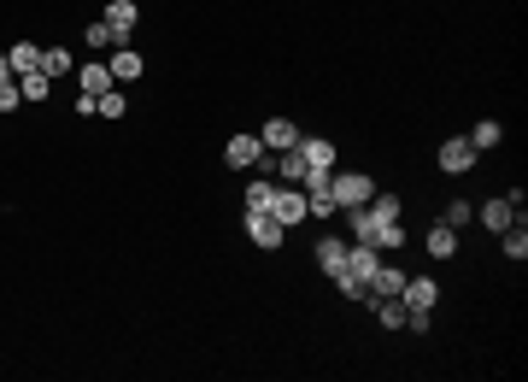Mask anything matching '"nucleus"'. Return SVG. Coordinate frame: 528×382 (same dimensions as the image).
<instances>
[{
  "label": "nucleus",
  "mask_w": 528,
  "mask_h": 382,
  "mask_svg": "<svg viewBox=\"0 0 528 382\" xmlns=\"http://www.w3.org/2000/svg\"><path fill=\"white\" fill-rule=\"evenodd\" d=\"M259 159H264L259 136H229V142H223V165L229 170H259Z\"/></svg>",
  "instance_id": "obj_7"
},
{
  "label": "nucleus",
  "mask_w": 528,
  "mask_h": 382,
  "mask_svg": "<svg viewBox=\"0 0 528 382\" xmlns=\"http://www.w3.org/2000/svg\"><path fill=\"white\" fill-rule=\"evenodd\" d=\"M329 188H334V206L347 212V206H364V200L375 195L370 170H329Z\"/></svg>",
  "instance_id": "obj_1"
},
{
  "label": "nucleus",
  "mask_w": 528,
  "mask_h": 382,
  "mask_svg": "<svg viewBox=\"0 0 528 382\" xmlns=\"http://www.w3.org/2000/svg\"><path fill=\"white\" fill-rule=\"evenodd\" d=\"M300 136H306V129L293 124V118H264L259 147H264V154H288V147H300Z\"/></svg>",
  "instance_id": "obj_4"
},
{
  "label": "nucleus",
  "mask_w": 528,
  "mask_h": 382,
  "mask_svg": "<svg viewBox=\"0 0 528 382\" xmlns=\"http://www.w3.org/2000/svg\"><path fill=\"white\" fill-rule=\"evenodd\" d=\"M83 42L95 47V54H111V47H118V36H111V24H106V18H95V24L83 29Z\"/></svg>",
  "instance_id": "obj_25"
},
{
  "label": "nucleus",
  "mask_w": 528,
  "mask_h": 382,
  "mask_svg": "<svg viewBox=\"0 0 528 382\" xmlns=\"http://www.w3.org/2000/svg\"><path fill=\"white\" fill-rule=\"evenodd\" d=\"M6 65H12V77L42 71V47H36V42H12V47H6Z\"/></svg>",
  "instance_id": "obj_16"
},
{
  "label": "nucleus",
  "mask_w": 528,
  "mask_h": 382,
  "mask_svg": "<svg viewBox=\"0 0 528 382\" xmlns=\"http://www.w3.org/2000/svg\"><path fill=\"white\" fill-rule=\"evenodd\" d=\"M334 218H347V241H370L375 236V218L364 212V206H347V212H334Z\"/></svg>",
  "instance_id": "obj_21"
},
{
  "label": "nucleus",
  "mask_w": 528,
  "mask_h": 382,
  "mask_svg": "<svg viewBox=\"0 0 528 382\" xmlns=\"http://www.w3.org/2000/svg\"><path fill=\"white\" fill-rule=\"evenodd\" d=\"M499 247H505V259H516V265L528 259V229H523V218H516L511 229H499Z\"/></svg>",
  "instance_id": "obj_22"
},
{
  "label": "nucleus",
  "mask_w": 528,
  "mask_h": 382,
  "mask_svg": "<svg viewBox=\"0 0 528 382\" xmlns=\"http://www.w3.org/2000/svg\"><path fill=\"white\" fill-rule=\"evenodd\" d=\"M270 218H276L282 229H293V224H306V188L300 183H276V195H270Z\"/></svg>",
  "instance_id": "obj_2"
},
{
  "label": "nucleus",
  "mask_w": 528,
  "mask_h": 382,
  "mask_svg": "<svg viewBox=\"0 0 528 382\" xmlns=\"http://www.w3.org/2000/svg\"><path fill=\"white\" fill-rule=\"evenodd\" d=\"M0 83H12V65H6V54H0Z\"/></svg>",
  "instance_id": "obj_30"
},
{
  "label": "nucleus",
  "mask_w": 528,
  "mask_h": 382,
  "mask_svg": "<svg viewBox=\"0 0 528 382\" xmlns=\"http://www.w3.org/2000/svg\"><path fill=\"white\" fill-rule=\"evenodd\" d=\"M24 106V95H18V83H0V112H18Z\"/></svg>",
  "instance_id": "obj_29"
},
{
  "label": "nucleus",
  "mask_w": 528,
  "mask_h": 382,
  "mask_svg": "<svg viewBox=\"0 0 528 382\" xmlns=\"http://www.w3.org/2000/svg\"><path fill=\"white\" fill-rule=\"evenodd\" d=\"M241 229H247V236L259 241L264 253H276L282 241H288V229H282V224H276V218H270V212H241Z\"/></svg>",
  "instance_id": "obj_6"
},
{
  "label": "nucleus",
  "mask_w": 528,
  "mask_h": 382,
  "mask_svg": "<svg viewBox=\"0 0 528 382\" xmlns=\"http://www.w3.org/2000/svg\"><path fill=\"white\" fill-rule=\"evenodd\" d=\"M77 83H83V95H106V88H118V83H111V71H106V59L77 65Z\"/></svg>",
  "instance_id": "obj_15"
},
{
  "label": "nucleus",
  "mask_w": 528,
  "mask_h": 382,
  "mask_svg": "<svg viewBox=\"0 0 528 382\" xmlns=\"http://www.w3.org/2000/svg\"><path fill=\"white\" fill-rule=\"evenodd\" d=\"M375 247H382V253H393V247H405V241H411V236H405V224H382V229H375Z\"/></svg>",
  "instance_id": "obj_26"
},
{
  "label": "nucleus",
  "mask_w": 528,
  "mask_h": 382,
  "mask_svg": "<svg viewBox=\"0 0 528 382\" xmlns=\"http://www.w3.org/2000/svg\"><path fill=\"white\" fill-rule=\"evenodd\" d=\"M370 306H375V324H382V329H405V318H411V306H405L400 295H393V300H370Z\"/></svg>",
  "instance_id": "obj_18"
},
{
  "label": "nucleus",
  "mask_w": 528,
  "mask_h": 382,
  "mask_svg": "<svg viewBox=\"0 0 528 382\" xmlns=\"http://www.w3.org/2000/svg\"><path fill=\"white\" fill-rule=\"evenodd\" d=\"M475 147H470V136H452V142H441V154H434V165L446 170V177H464V170H475Z\"/></svg>",
  "instance_id": "obj_5"
},
{
  "label": "nucleus",
  "mask_w": 528,
  "mask_h": 382,
  "mask_svg": "<svg viewBox=\"0 0 528 382\" xmlns=\"http://www.w3.org/2000/svg\"><path fill=\"white\" fill-rule=\"evenodd\" d=\"M118 36V47H136V24H141V6L136 0H106V12H100Z\"/></svg>",
  "instance_id": "obj_3"
},
{
  "label": "nucleus",
  "mask_w": 528,
  "mask_h": 382,
  "mask_svg": "<svg viewBox=\"0 0 528 382\" xmlns=\"http://www.w3.org/2000/svg\"><path fill=\"white\" fill-rule=\"evenodd\" d=\"M475 218H482V229H493V236H499V229H511V224H516V212H511V200H487V206H482V212H475Z\"/></svg>",
  "instance_id": "obj_19"
},
{
  "label": "nucleus",
  "mask_w": 528,
  "mask_h": 382,
  "mask_svg": "<svg viewBox=\"0 0 528 382\" xmlns=\"http://www.w3.org/2000/svg\"><path fill=\"white\" fill-rule=\"evenodd\" d=\"M95 112H100V118H124V112H129V100L118 95V88H106V95H100V106H95Z\"/></svg>",
  "instance_id": "obj_27"
},
{
  "label": "nucleus",
  "mask_w": 528,
  "mask_h": 382,
  "mask_svg": "<svg viewBox=\"0 0 528 382\" xmlns=\"http://www.w3.org/2000/svg\"><path fill=\"white\" fill-rule=\"evenodd\" d=\"M423 247H429V259H452V253H458V229H452V224L441 218V224H434L429 236H423Z\"/></svg>",
  "instance_id": "obj_14"
},
{
  "label": "nucleus",
  "mask_w": 528,
  "mask_h": 382,
  "mask_svg": "<svg viewBox=\"0 0 528 382\" xmlns=\"http://www.w3.org/2000/svg\"><path fill=\"white\" fill-rule=\"evenodd\" d=\"M42 71L47 77H70V71H77V59H70L65 47H42Z\"/></svg>",
  "instance_id": "obj_24"
},
{
  "label": "nucleus",
  "mask_w": 528,
  "mask_h": 382,
  "mask_svg": "<svg viewBox=\"0 0 528 382\" xmlns=\"http://www.w3.org/2000/svg\"><path fill=\"white\" fill-rule=\"evenodd\" d=\"M106 71H111V83H136V77L147 71V59H141V47H111Z\"/></svg>",
  "instance_id": "obj_8"
},
{
  "label": "nucleus",
  "mask_w": 528,
  "mask_h": 382,
  "mask_svg": "<svg viewBox=\"0 0 528 382\" xmlns=\"http://www.w3.org/2000/svg\"><path fill=\"white\" fill-rule=\"evenodd\" d=\"M318 270L323 277H341V270H347V236H318Z\"/></svg>",
  "instance_id": "obj_10"
},
{
  "label": "nucleus",
  "mask_w": 528,
  "mask_h": 382,
  "mask_svg": "<svg viewBox=\"0 0 528 382\" xmlns=\"http://www.w3.org/2000/svg\"><path fill=\"white\" fill-rule=\"evenodd\" d=\"M446 224H452V229L470 224V200H452V206H446Z\"/></svg>",
  "instance_id": "obj_28"
},
{
  "label": "nucleus",
  "mask_w": 528,
  "mask_h": 382,
  "mask_svg": "<svg viewBox=\"0 0 528 382\" xmlns=\"http://www.w3.org/2000/svg\"><path fill=\"white\" fill-rule=\"evenodd\" d=\"M306 154H300V147H288V154H276V177L282 183H306Z\"/></svg>",
  "instance_id": "obj_20"
},
{
  "label": "nucleus",
  "mask_w": 528,
  "mask_h": 382,
  "mask_svg": "<svg viewBox=\"0 0 528 382\" xmlns=\"http://www.w3.org/2000/svg\"><path fill=\"white\" fill-rule=\"evenodd\" d=\"M300 154H306L311 170H334V142L329 136H300Z\"/></svg>",
  "instance_id": "obj_13"
},
{
  "label": "nucleus",
  "mask_w": 528,
  "mask_h": 382,
  "mask_svg": "<svg viewBox=\"0 0 528 382\" xmlns=\"http://www.w3.org/2000/svg\"><path fill=\"white\" fill-rule=\"evenodd\" d=\"M499 142H505V124H499V118H482V124L470 129V147H475V154H493Z\"/></svg>",
  "instance_id": "obj_17"
},
{
  "label": "nucleus",
  "mask_w": 528,
  "mask_h": 382,
  "mask_svg": "<svg viewBox=\"0 0 528 382\" xmlns=\"http://www.w3.org/2000/svg\"><path fill=\"white\" fill-rule=\"evenodd\" d=\"M364 212L375 218V229H382V224H400V212H405V200H400V195H388V188H375V195L364 200Z\"/></svg>",
  "instance_id": "obj_12"
},
{
  "label": "nucleus",
  "mask_w": 528,
  "mask_h": 382,
  "mask_svg": "<svg viewBox=\"0 0 528 382\" xmlns=\"http://www.w3.org/2000/svg\"><path fill=\"white\" fill-rule=\"evenodd\" d=\"M12 83H18V95H24V100H47L54 77H47V71H24V77H12Z\"/></svg>",
  "instance_id": "obj_23"
},
{
  "label": "nucleus",
  "mask_w": 528,
  "mask_h": 382,
  "mask_svg": "<svg viewBox=\"0 0 528 382\" xmlns=\"http://www.w3.org/2000/svg\"><path fill=\"white\" fill-rule=\"evenodd\" d=\"M400 300H405L411 311H434V300H441V283H434V277H405Z\"/></svg>",
  "instance_id": "obj_9"
},
{
  "label": "nucleus",
  "mask_w": 528,
  "mask_h": 382,
  "mask_svg": "<svg viewBox=\"0 0 528 382\" xmlns=\"http://www.w3.org/2000/svg\"><path fill=\"white\" fill-rule=\"evenodd\" d=\"M270 195H276V177H252L247 188H241V212H270Z\"/></svg>",
  "instance_id": "obj_11"
}]
</instances>
